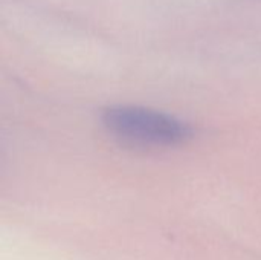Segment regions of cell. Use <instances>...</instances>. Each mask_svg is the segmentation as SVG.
<instances>
[{
	"mask_svg": "<svg viewBox=\"0 0 261 260\" xmlns=\"http://www.w3.org/2000/svg\"><path fill=\"white\" fill-rule=\"evenodd\" d=\"M102 123L113 135L138 144L174 146L191 135L190 127L174 116L144 107H110Z\"/></svg>",
	"mask_w": 261,
	"mask_h": 260,
	"instance_id": "cell-1",
	"label": "cell"
}]
</instances>
